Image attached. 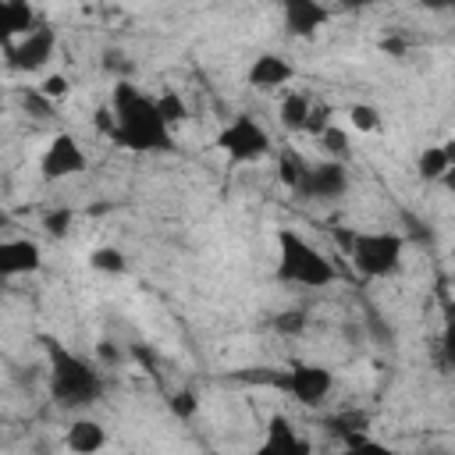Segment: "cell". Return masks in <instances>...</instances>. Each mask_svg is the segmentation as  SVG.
<instances>
[{
	"label": "cell",
	"instance_id": "e0dca14e",
	"mask_svg": "<svg viewBox=\"0 0 455 455\" xmlns=\"http://www.w3.org/2000/svg\"><path fill=\"white\" fill-rule=\"evenodd\" d=\"M7 11H11V28H14V36L21 32H32L36 25H39V14L32 11V4L28 0H7Z\"/></svg>",
	"mask_w": 455,
	"mask_h": 455
},
{
	"label": "cell",
	"instance_id": "5bb4252c",
	"mask_svg": "<svg viewBox=\"0 0 455 455\" xmlns=\"http://www.w3.org/2000/svg\"><path fill=\"white\" fill-rule=\"evenodd\" d=\"M103 427L100 423H92V419H78V423H71V430H68V448L71 451H96V448H103Z\"/></svg>",
	"mask_w": 455,
	"mask_h": 455
},
{
	"label": "cell",
	"instance_id": "277c9868",
	"mask_svg": "<svg viewBox=\"0 0 455 455\" xmlns=\"http://www.w3.org/2000/svg\"><path fill=\"white\" fill-rule=\"evenodd\" d=\"M352 245V263L363 277H387L398 270L402 259V235L395 231H363L348 238Z\"/></svg>",
	"mask_w": 455,
	"mask_h": 455
},
{
	"label": "cell",
	"instance_id": "d6986e66",
	"mask_svg": "<svg viewBox=\"0 0 455 455\" xmlns=\"http://www.w3.org/2000/svg\"><path fill=\"white\" fill-rule=\"evenodd\" d=\"M348 117H352V124H355L359 132H377V128H380V110H377L373 103H355V107L348 110Z\"/></svg>",
	"mask_w": 455,
	"mask_h": 455
},
{
	"label": "cell",
	"instance_id": "8992f818",
	"mask_svg": "<svg viewBox=\"0 0 455 455\" xmlns=\"http://www.w3.org/2000/svg\"><path fill=\"white\" fill-rule=\"evenodd\" d=\"M274 384L291 391L302 405H320L327 398V391H331V373L323 366H316V363H295L288 373H277Z\"/></svg>",
	"mask_w": 455,
	"mask_h": 455
},
{
	"label": "cell",
	"instance_id": "603a6c76",
	"mask_svg": "<svg viewBox=\"0 0 455 455\" xmlns=\"http://www.w3.org/2000/svg\"><path fill=\"white\" fill-rule=\"evenodd\" d=\"M196 405H199V402H196V395H192V391H178V395L171 398V412H174V416H181V419H188V416L196 412Z\"/></svg>",
	"mask_w": 455,
	"mask_h": 455
},
{
	"label": "cell",
	"instance_id": "ffe728a7",
	"mask_svg": "<svg viewBox=\"0 0 455 455\" xmlns=\"http://www.w3.org/2000/svg\"><path fill=\"white\" fill-rule=\"evenodd\" d=\"M92 267H96V270H107V274H121V270H124V256H121V249L103 245V249L92 252Z\"/></svg>",
	"mask_w": 455,
	"mask_h": 455
},
{
	"label": "cell",
	"instance_id": "d4e9b609",
	"mask_svg": "<svg viewBox=\"0 0 455 455\" xmlns=\"http://www.w3.org/2000/svg\"><path fill=\"white\" fill-rule=\"evenodd\" d=\"M39 92H43L46 100H60V96H68V78H64V75H50V78L39 85Z\"/></svg>",
	"mask_w": 455,
	"mask_h": 455
},
{
	"label": "cell",
	"instance_id": "4316f807",
	"mask_svg": "<svg viewBox=\"0 0 455 455\" xmlns=\"http://www.w3.org/2000/svg\"><path fill=\"white\" fill-rule=\"evenodd\" d=\"M43 224H46L50 235H68V228H71V213H68V210H57V213H50Z\"/></svg>",
	"mask_w": 455,
	"mask_h": 455
},
{
	"label": "cell",
	"instance_id": "4dcf8cb0",
	"mask_svg": "<svg viewBox=\"0 0 455 455\" xmlns=\"http://www.w3.org/2000/svg\"><path fill=\"white\" fill-rule=\"evenodd\" d=\"M100 355H103V359H117V352H114L110 345H100Z\"/></svg>",
	"mask_w": 455,
	"mask_h": 455
},
{
	"label": "cell",
	"instance_id": "5b68a950",
	"mask_svg": "<svg viewBox=\"0 0 455 455\" xmlns=\"http://www.w3.org/2000/svg\"><path fill=\"white\" fill-rule=\"evenodd\" d=\"M217 146H220L235 164H249V160L267 156V149H270V135H267V128H263L259 121H252L249 114H238L228 128H220Z\"/></svg>",
	"mask_w": 455,
	"mask_h": 455
},
{
	"label": "cell",
	"instance_id": "2e32d148",
	"mask_svg": "<svg viewBox=\"0 0 455 455\" xmlns=\"http://www.w3.org/2000/svg\"><path fill=\"white\" fill-rule=\"evenodd\" d=\"M306 114H309V100H306L302 92L284 96V103H281V121H284V128H302V124H306Z\"/></svg>",
	"mask_w": 455,
	"mask_h": 455
},
{
	"label": "cell",
	"instance_id": "ba28073f",
	"mask_svg": "<svg viewBox=\"0 0 455 455\" xmlns=\"http://www.w3.org/2000/svg\"><path fill=\"white\" fill-rule=\"evenodd\" d=\"M53 53V28L50 25H36L32 32H25V39L18 46L7 50V64L14 71H39Z\"/></svg>",
	"mask_w": 455,
	"mask_h": 455
},
{
	"label": "cell",
	"instance_id": "d6a6232c",
	"mask_svg": "<svg viewBox=\"0 0 455 455\" xmlns=\"http://www.w3.org/2000/svg\"><path fill=\"white\" fill-rule=\"evenodd\" d=\"M348 7H359V4H370V0H345Z\"/></svg>",
	"mask_w": 455,
	"mask_h": 455
},
{
	"label": "cell",
	"instance_id": "f546056e",
	"mask_svg": "<svg viewBox=\"0 0 455 455\" xmlns=\"http://www.w3.org/2000/svg\"><path fill=\"white\" fill-rule=\"evenodd\" d=\"M423 4H427L430 11H444V7H451L455 0H423Z\"/></svg>",
	"mask_w": 455,
	"mask_h": 455
},
{
	"label": "cell",
	"instance_id": "30bf717a",
	"mask_svg": "<svg viewBox=\"0 0 455 455\" xmlns=\"http://www.w3.org/2000/svg\"><path fill=\"white\" fill-rule=\"evenodd\" d=\"M39 263H43V252H39L36 242H28V238L0 242V277H14V274L39 270Z\"/></svg>",
	"mask_w": 455,
	"mask_h": 455
},
{
	"label": "cell",
	"instance_id": "83f0119b",
	"mask_svg": "<svg viewBox=\"0 0 455 455\" xmlns=\"http://www.w3.org/2000/svg\"><path fill=\"white\" fill-rule=\"evenodd\" d=\"M14 28H11V11H7V0H0V43H11Z\"/></svg>",
	"mask_w": 455,
	"mask_h": 455
},
{
	"label": "cell",
	"instance_id": "7402d4cb",
	"mask_svg": "<svg viewBox=\"0 0 455 455\" xmlns=\"http://www.w3.org/2000/svg\"><path fill=\"white\" fill-rule=\"evenodd\" d=\"M341 444H345V448H355V451H387L384 444H377L373 437L355 434V430H345V434H341Z\"/></svg>",
	"mask_w": 455,
	"mask_h": 455
},
{
	"label": "cell",
	"instance_id": "f1b7e54d",
	"mask_svg": "<svg viewBox=\"0 0 455 455\" xmlns=\"http://www.w3.org/2000/svg\"><path fill=\"white\" fill-rule=\"evenodd\" d=\"M277 327H281V331H295V327H302V313H291V316H281V320H277Z\"/></svg>",
	"mask_w": 455,
	"mask_h": 455
},
{
	"label": "cell",
	"instance_id": "484cf974",
	"mask_svg": "<svg viewBox=\"0 0 455 455\" xmlns=\"http://www.w3.org/2000/svg\"><path fill=\"white\" fill-rule=\"evenodd\" d=\"M302 128L320 135V132L327 128V107H320V103H316V107H309V114H306V124H302Z\"/></svg>",
	"mask_w": 455,
	"mask_h": 455
},
{
	"label": "cell",
	"instance_id": "cb8c5ba5",
	"mask_svg": "<svg viewBox=\"0 0 455 455\" xmlns=\"http://www.w3.org/2000/svg\"><path fill=\"white\" fill-rule=\"evenodd\" d=\"M302 167H306V164H302L299 156H291V153H288V156L281 160V181L295 188V185H299V174H302Z\"/></svg>",
	"mask_w": 455,
	"mask_h": 455
},
{
	"label": "cell",
	"instance_id": "8fae6325",
	"mask_svg": "<svg viewBox=\"0 0 455 455\" xmlns=\"http://www.w3.org/2000/svg\"><path fill=\"white\" fill-rule=\"evenodd\" d=\"M284 4V25L291 36H313L327 21V7L320 0H281Z\"/></svg>",
	"mask_w": 455,
	"mask_h": 455
},
{
	"label": "cell",
	"instance_id": "9c48e42d",
	"mask_svg": "<svg viewBox=\"0 0 455 455\" xmlns=\"http://www.w3.org/2000/svg\"><path fill=\"white\" fill-rule=\"evenodd\" d=\"M78 171H85V153H82V146H78L68 132L53 135L50 149L43 153V178H46V181H57V178H71V174H78Z\"/></svg>",
	"mask_w": 455,
	"mask_h": 455
},
{
	"label": "cell",
	"instance_id": "1f68e13d",
	"mask_svg": "<svg viewBox=\"0 0 455 455\" xmlns=\"http://www.w3.org/2000/svg\"><path fill=\"white\" fill-rule=\"evenodd\" d=\"M11 224V217H7V210H0V228H7Z\"/></svg>",
	"mask_w": 455,
	"mask_h": 455
},
{
	"label": "cell",
	"instance_id": "3957f363",
	"mask_svg": "<svg viewBox=\"0 0 455 455\" xmlns=\"http://www.w3.org/2000/svg\"><path fill=\"white\" fill-rule=\"evenodd\" d=\"M277 249H281V263H277V277L291 281V284H306V288H323L334 281V267L323 252H316L306 238H299L295 231H281L277 235Z\"/></svg>",
	"mask_w": 455,
	"mask_h": 455
},
{
	"label": "cell",
	"instance_id": "ac0fdd59",
	"mask_svg": "<svg viewBox=\"0 0 455 455\" xmlns=\"http://www.w3.org/2000/svg\"><path fill=\"white\" fill-rule=\"evenodd\" d=\"M156 110H160V117H164L167 124H174V121H185V117H188L185 100H181L178 92H164V96L156 100Z\"/></svg>",
	"mask_w": 455,
	"mask_h": 455
},
{
	"label": "cell",
	"instance_id": "7a4b0ae2",
	"mask_svg": "<svg viewBox=\"0 0 455 455\" xmlns=\"http://www.w3.org/2000/svg\"><path fill=\"white\" fill-rule=\"evenodd\" d=\"M43 341L50 352V395H53V402L64 409L92 405L103 395L100 370L92 363L78 359L75 352H68L64 345H57L53 338H43Z\"/></svg>",
	"mask_w": 455,
	"mask_h": 455
},
{
	"label": "cell",
	"instance_id": "7c38bea8",
	"mask_svg": "<svg viewBox=\"0 0 455 455\" xmlns=\"http://www.w3.org/2000/svg\"><path fill=\"white\" fill-rule=\"evenodd\" d=\"M291 64L284 60V57H277V53H263V57H256V64L249 68V82L256 85V89H274V85H284V82H291Z\"/></svg>",
	"mask_w": 455,
	"mask_h": 455
},
{
	"label": "cell",
	"instance_id": "6da1fadb",
	"mask_svg": "<svg viewBox=\"0 0 455 455\" xmlns=\"http://www.w3.org/2000/svg\"><path fill=\"white\" fill-rule=\"evenodd\" d=\"M110 114H114L110 139H114L117 146L135 149V153H160V149H171L167 121L160 117L156 100H149V96L139 92L135 85H128V82L114 85Z\"/></svg>",
	"mask_w": 455,
	"mask_h": 455
},
{
	"label": "cell",
	"instance_id": "52a82bcc",
	"mask_svg": "<svg viewBox=\"0 0 455 455\" xmlns=\"http://www.w3.org/2000/svg\"><path fill=\"white\" fill-rule=\"evenodd\" d=\"M302 196L309 199H338L345 196L348 188V174L338 160H327V164H313V167H302L299 174V185H295Z\"/></svg>",
	"mask_w": 455,
	"mask_h": 455
},
{
	"label": "cell",
	"instance_id": "9a60e30c",
	"mask_svg": "<svg viewBox=\"0 0 455 455\" xmlns=\"http://www.w3.org/2000/svg\"><path fill=\"white\" fill-rule=\"evenodd\" d=\"M451 167V146H427L419 153V178L434 181Z\"/></svg>",
	"mask_w": 455,
	"mask_h": 455
},
{
	"label": "cell",
	"instance_id": "4fadbf2b",
	"mask_svg": "<svg viewBox=\"0 0 455 455\" xmlns=\"http://www.w3.org/2000/svg\"><path fill=\"white\" fill-rule=\"evenodd\" d=\"M263 455H274V451H295V455H302V451H309V444L295 434V427L284 419V416H270V427H267V441H263V448H259Z\"/></svg>",
	"mask_w": 455,
	"mask_h": 455
},
{
	"label": "cell",
	"instance_id": "44dd1931",
	"mask_svg": "<svg viewBox=\"0 0 455 455\" xmlns=\"http://www.w3.org/2000/svg\"><path fill=\"white\" fill-rule=\"evenodd\" d=\"M320 139H323V146H327V153H334V156H345V153H348V135H345L341 128H334V124H327V128L320 132Z\"/></svg>",
	"mask_w": 455,
	"mask_h": 455
}]
</instances>
